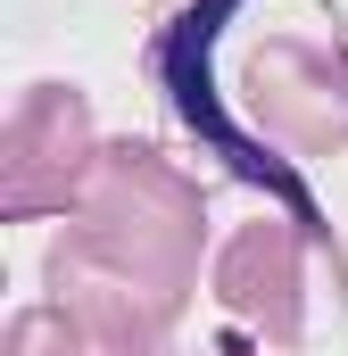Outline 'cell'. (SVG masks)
I'll list each match as a JSON object with an SVG mask.
<instances>
[{"label":"cell","mask_w":348,"mask_h":356,"mask_svg":"<svg viewBox=\"0 0 348 356\" xmlns=\"http://www.w3.org/2000/svg\"><path fill=\"white\" fill-rule=\"evenodd\" d=\"M8 356H100V348L42 298V307H17V315H8Z\"/></svg>","instance_id":"obj_5"},{"label":"cell","mask_w":348,"mask_h":356,"mask_svg":"<svg viewBox=\"0 0 348 356\" xmlns=\"http://www.w3.org/2000/svg\"><path fill=\"white\" fill-rule=\"evenodd\" d=\"M199 257H207L199 175H182L158 141L108 133L84 199L67 207L50 257H42V298L100 356L150 348V340L182 332V307L199 290Z\"/></svg>","instance_id":"obj_1"},{"label":"cell","mask_w":348,"mask_h":356,"mask_svg":"<svg viewBox=\"0 0 348 356\" xmlns=\"http://www.w3.org/2000/svg\"><path fill=\"white\" fill-rule=\"evenodd\" d=\"M241 116L290 158H340L348 149V42L340 33H299L274 25L232 67Z\"/></svg>","instance_id":"obj_3"},{"label":"cell","mask_w":348,"mask_h":356,"mask_svg":"<svg viewBox=\"0 0 348 356\" xmlns=\"http://www.w3.org/2000/svg\"><path fill=\"white\" fill-rule=\"evenodd\" d=\"M100 116L75 83H25L8 124H0V216L33 224V216H67L84 199L100 166Z\"/></svg>","instance_id":"obj_4"},{"label":"cell","mask_w":348,"mask_h":356,"mask_svg":"<svg viewBox=\"0 0 348 356\" xmlns=\"http://www.w3.org/2000/svg\"><path fill=\"white\" fill-rule=\"evenodd\" d=\"M116 356H207V348H191L182 332H166V340H150V348H116Z\"/></svg>","instance_id":"obj_6"},{"label":"cell","mask_w":348,"mask_h":356,"mask_svg":"<svg viewBox=\"0 0 348 356\" xmlns=\"http://www.w3.org/2000/svg\"><path fill=\"white\" fill-rule=\"evenodd\" d=\"M216 298L224 315H241L274 348H324L340 332L348 282L332 273L324 232H299L290 216H249L224 249H216Z\"/></svg>","instance_id":"obj_2"}]
</instances>
